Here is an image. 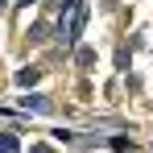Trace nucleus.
Here are the masks:
<instances>
[{"label": "nucleus", "instance_id": "obj_1", "mask_svg": "<svg viewBox=\"0 0 153 153\" xmlns=\"http://www.w3.org/2000/svg\"><path fill=\"white\" fill-rule=\"evenodd\" d=\"M87 21V8H83V0H66V8H62V17H58V37L62 42H75L79 29Z\"/></svg>", "mask_w": 153, "mask_h": 153}, {"label": "nucleus", "instance_id": "obj_2", "mask_svg": "<svg viewBox=\"0 0 153 153\" xmlns=\"http://www.w3.org/2000/svg\"><path fill=\"white\" fill-rule=\"evenodd\" d=\"M0 153H21V145H17L13 132H0Z\"/></svg>", "mask_w": 153, "mask_h": 153}, {"label": "nucleus", "instance_id": "obj_5", "mask_svg": "<svg viewBox=\"0 0 153 153\" xmlns=\"http://www.w3.org/2000/svg\"><path fill=\"white\" fill-rule=\"evenodd\" d=\"M0 4H4V0H0Z\"/></svg>", "mask_w": 153, "mask_h": 153}, {"label": "nucleus", "instance_id": "obj_4", "mask_svg": "<svg viewBox=\"0 0 153 153\" xmlns=\"http://www.w3.org/2000/svg\"><path fill=\"white\" fill-rule=\"evenodd\" d=\"M33 153H54V149H50V145H37V149H33Z\"/></svg>", "mask_w": 153, "mask_h": 153}, {"label": "nucleus", "instance_id": "obj_3", "mask_svg": "<svg viewBox=\"0 0 153 153\" xmlns=\"http://www.w3.org/2000/svg\"><path fill=\"white\" fill-rule=\"evenodd\" d=\"M17 83H21V87H29V83H37V71H21V75H17Z\"/></svg>", "mask_w": 153, "mask_h": 153}]
</instances>
